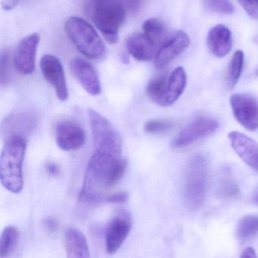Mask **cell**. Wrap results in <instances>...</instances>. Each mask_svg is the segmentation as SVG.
<instances>
[{"label": "cell", "instance_id": "21", "mask_svg": "<svg viewBox=\"0 0 258 258\" xmlns=\"http://www.w3.org/2000/svg\"><path fill=\"white\" fill-rule=\"evenodd\" d=\"M19 231L13 226H9L3 230L0 238V258H8L18 245Z\"/></svg>", "mask_w": 258, "mask_h": 258}, {"label": "cell", "instance_id": "16", "mask_svg": "<svg viewBox=\"0 0 258 258\" xmlns=\"http://www.w3.org/2000/svg\"><path fill=\"white\" fill-rule=\"evenodd\" d=\"M127 48L132 57L139 61L156 58L159 47L144 33H135L127 40Z\"/></svg>", "mask_w": 258, "mask_h": 258}, {"label": "cell", "instance_id": "9", "mask_svg": "<svg viewBox=\"0 0 258 258\" xmlns=\"http://www.w3.org/2000/svg\"><path fill=\"white\" fill-rule=\"evenodd\" d=\"M219 127L218 121L212 118L201 117L185 127L171 143L174 148H183L204 137L212 135Z\"/></svg>", "mask_w": 258, "mask_h": 258}, {"label": "cell", "instance_id": "24", "mask_svg": "<svg viewBox=\"0 0 258 258\" xmlns=\"http://www.w3.org/2000/svg\"><path fill=\"white\" fill-rule=\"evenodd\" d=\"M244 65V53L241 50H238L233 54L229 67L228 86L230 89H233L237 84L242 74Z\"/></svg>", "mask_w": 258, "mask_h": 258}, {"label": "cell", "instance_id": "29", "mask_svg": "<svg viewBox=\"0 0 258 258\" xmlns=\"http://www.w3.org/2000/svg\"><path fill=\"white\" fill-rule=\"evenodd\" d=\"M221 194L223 197H225V198H236L239 195V188L233 182L227 180L223 183L222 186H221Z\"/></svg>", "mask_w": 258, "mask_h": 258}, {"label": "cell", "instance_id": "11", "mask_svg": "<svg viewBox=\"0 0 258 258\" xmlns=\"http://www.w3.org/2000/svg\"><path fill=\"white\" fill-rule=\"evenodd\" d=\"M40 69L44 78L56 91L58 98L62 101L68 100L66 79L59 59L51 54H45L40 59Z\"/></svg>", "mask_w": 258, "mask_h": 258}, {"label": "cell", "instance_id": "31", "mask_svg": "<svg viewBox=\"0 0 258 258\" xmlns=\"http://www.w3.org/2000/svg\"><path fill=\"white\" fill-rule=\"evenodd\" d=\"M128 200V194L126 192H118L107 195L106 199V203L113 204H121L125 203Z\"/></svg>", "mask_w": 258, "mask_h": 258}, {"label": "cell", "instance_id": "15", "mask_svg": "<svg viewBox=\"0 0 258 258\" xmlns=\"http://www.w3.org/2000/svg\"><path fill=\"white\" fill-rule=\"evenodd\" d=\"M189 43L190 39L185 32H177L159 48L154 58L156 67L163 68L168 65L184 51L189 46Z\"/></svg>", "mask_w": 258, "mask_h": 258}, {"label": "cell", "instance_id": "36", "mask_svg": "<svg viewBox=\"0 0 258 258\" xmlns=\"http://www.w3.org/2000/svg\"><path fill=\"white\" fill-rule=\"evenodd\" d=\"M240 258H257V257L255 251L251 247H248L242 251Z\"/></svg>", "mask_w": 258, "mask_h": 258}, {"label": "cell", "instance_id": "33", "mask_svg": "<svg viewBox=\"0 0 258 258\" xmlns=\"http://www.w3.org/2000/svg\"><path fill=\"white\" fill-rule=\"evenodd\" d=\"M43 227L48 233H54L58 228L57 223L53 218H45L43 221Z\"/></svg>", "mask_w": 258, "mask_h": 258}, {"label": "cell", "instance_id": "12", "mask_svg": "<svg viewBox=\"0 0 258 258\" xmlns=\"http://www.w3.org/2000/svg\"><path fill=\"white\" fill-rule=\"evenodd\" d=\"M71 69L82 87L92 96L101 92L99 77L94 67L81 57H74L71 63Z\"/></svg>", "mask_w": 258, "mask_h": 258}, {"label": "cell", "instance_id": "14", "mask_svg": "<svg viewBox=\"0 0 258 258\" xmlns=\"http://www.w3.org/2000/svg\"><path fill=\"white\" fill-rule=\"evenodd\" d=\"M228 138L238 156L248 166L258 171V144L255 141L239 132H230Z\"/></svg>", "mask_w": 258, "mask_h": 258}, {"label": "cell", "instance_id": "2", "mask_svg": "<svg viewBox=\"0 0 258 258\" xmlns=\"http://www.w3.org/2000/svg\"><path fill=\"white\" fill-rule=\"evenodd\" d=\"M27 142L25 138L13 136L8 138L0 157V180L9 192L18 194L22 190V165Z\"/></svg>", "mask_w": 258, "mask_h": 258}, {"label": "cell", "instance_id": "7", "mask_svg": "<svg viewBox=\"0 0 258 258\" xmlns=\"http://www.w3.org/2000/svg\"><path fill=\"white\" fill-rule=\"evenodd\" d=\"M132 225L131 215L127 211H121L111 220L106 230L108 254H115L121 248L131 230Z\"/></svg>", "mask_w": 258, "mask_h": 258}, {"label": "cell", "instance_id": "20", "mask_svg": "<svg viewBox=\"0 0 258 258\" xmlns=\"http://www.w3.org/2000/svg\"><path fill=\"white\" fill-rule=\"evenodd\" d=\"M143 33L153 41L159 48L171 37L167 26L162 20L152 18L146 20L142 25Z\"/></svg>", "mask_w": 258, "mask_h": 258}, {"label": "cell", "instance_id": "8", "mask_svg": "<svg viewBox=\"0 0 258 258\" xmlns=\"http://www.w3.org/2000/svg\"><path fill=\"white\" fill-rule=\"evenodd\" d=\"M230 104L236 120L248 131L258 128V102L247 94H235L230 98Z\"/></svg>", "mask_w": 258, "mask_h": 258}, {"label": "cell", "instance_id": "23", "mask_svg": "<svg viewBox=\"0 0 258 258\" xmlns=\"http://www.w3.org/2000/svg\"><path fill=\"white\" fill-rule=\"evenodd\" d=\"M258 233V215L242 218L237 227V236L240 240H247Z\"/></svg>", "mask_w": 258, "mask_h": 258}, {"label": "cell", "instance_id": "6", "mask_svg": "<svg viewBox=\"0 0 258 258\" xmlns=\"http://www.w3.org/2000/svg\"><path fill=\"white\" fill-rule=\"evenodd\" d=\"M95 153L122 157V139L116 128L95 110H88Z\"/></svg>", "mask_w": 258, "mask_h": 258}, {"label": "cell", "instance_id": "28", "mask_svg": "<svg viewBox=\"0 0 258 258\" xmlns=\"http://www.w3.org/2000/svg\"><path fill=\"white\" fill-rule=\"evenodd\" d=\"M9 54L8 51H2L0 60V80L3 86L9 81Z\"/></svg>", "mask_w": 258, "mask_h": 258}, {"label": "cell", "instance_id": "18", "mask_svg": "<svg viewBox=\"0 0 258 258\" xmlns=\"http://www.w3.org/2000/svg\"><path fill=\"white\" fill-rule=\"evenodd\" d=\"M186 74L182 67L176 68L168 79L166 91L158 104L162 107L173 105L179 99L186 86Z\"/></svg>", "mask_w": 258, "mask_h": 258}, {"label": "cell", "instance_id": "22", "mask_svg": "<svg viewBox=\"0 0 258 258\" xmlns=\"http://www.w3.org/2000/svg\"><path fill=\"white\" fill-rule=\"evenodd\" d=\"M6 123L12 124V128H9V132L12 130V134L9 138L13 136L24 137V132H30L35 125V120L33 116L30 115L21 114L15 115L8 119ZM8 139V138H7Z\"/></svg>", "mask_w": 258, "mask_h": 258}, {"label": "cell", "instance_id": "30", "mask_svg": "<svg viewBox=\"0 0 258 258\" xmlns=\"http://www.w3.org/2000/svg\"><path fill=\"white\" fill-rule=\"evenodd\" d=\"M247 14L253 19H258V0H237Z\"/></svg>", "mask_w": 258, "mask_h": 258}, {"label": "cell", "instance_id": "37", "mask_svg": "<svg viewBox=\"0 0 258 258\" xmlns=\"http://www.w3.org/2000/svg\"><path fill=\"white\" fill-rule=\"evenodd\" d=\"M254 203L258 206V189L254 197Z\"/></svg>", "mask_w": 258, "mask_h": 258}, {"label": "cell", "instance_id": "25", "mask_svg": "<svg viewBox=\"0 0 258 258\" xmlns=\"http://www.w3.org/2000/svg\"><path fill=\"white\" fill-rule=\"evenodd\" d=\"M168 79L169 78H168L166 76H159V77L152 79L147 86V95L157 104L162 99L165 91H166Z\"/></svg>", "mask_w": 258, "mask_h": 258}, {"label": "cell", "instance_id": "35", "mask_svg": "<svg viewBox=\"0 0 258 258\" xmlns=\"http://www.w3.org/2000/svg\"><path fill=\"white\" fill-rule=\"evenodd\" d=\"M20 0H3L2 2L3 9L6 11H10L16 7Z\"/></svg>", "mask_w": 258, "mask_h": 258}, {"label": "cell", "instance_id": "3", "mask_svg": "<svg viewBox=\"0 0 258 258\" xmlns=\"http://www.w3.org/2000/svg\"><path fill=\"white\" fill-rule=\"evenodd\" d=\"M126 12L122 0H91L92 21L109 43L118 42Z\"/></svg>", "mask_w": 258, "mask_h": 258}, {"label": "cell", "instance_id": "17", "mask_svg": "<svg viewBox=\"0 0 258 258\" xmlns=\"http://www.w3.org/2000/svg\"><path fill=\"white\" fill-rule=\"evenodd\" d=\"M207 45L211 52L218 57H224L231 51L233 39L230 30L223 24H218L209 30Z\"/></svg>", "mask_w": 258, "mask_h": 258}, {"label": "cell", "instance_id": "27", "mask_svg": "<svg viewBox=\"0 0 258 258\" xmlns=\"http://www.w3.org/2000/svg\"><path fill=\"white\" fill-rule=\"evenodd\" d=\"M174 126V123L171 121L162 120V119H153L145 124V132L149 134L163 133L171 130Z\"/></svg>", "mask_w": 258, "mask_h": 258}, {"label": "cell", "instance_id": "34", "mask_svg": "<svg viewBox=\"0 0 258 258\" xmlns=\"http://www.w3.org/2000/svg\"><path fill=\"white\" fill-rule=\"evenodd\" d=\"M46 171L49 175L53 177H57L60 174V168L59 165H56L54 162H48L46 165Z\"/></svg>", "mask_w": 258, "mask_h": 258}, {"label": "cell", "instance_id": "4", "mask_svg": "<svg viewBox=\"0 0 258 258\" xmlns=\"http://www.w3.org/2000/svg\"><path fill=\"white\" fill-rule=\"evenodd\" d=\"M65 32L77 49L89 59L101 58L106 47L95 29L83 18L71 16L65 23Z\"/></svg>", "mask_w": 258, "mask_h": 258}, {"label": "cell", "instance_id": "19", "mask_svg": "<svg viewBox=\"0 0 258 258\" xmlns=\"http://www.w3.org/2000/svg\"><path fill=\"white\" fill-rule=\"evenodd\" d=\"M64 240L67 258H90L86 236L78 229H67Z\"/></svg>", "mask_w": 258, "mask_h": 258}, {"label": "cell", "instance_id": "1", "mask_svg": "<svg viewBox=\"0 0 258 258\" xmlns=\"http://www.w3.org/2000/svg\"><path fill=\"white\" fill-rule=\"evenodd\" d=\"M126 168L127 162L122 157L94 153L85 173L79 195L80 203L98 204L106 202L107 195L105 192L122 178Z\"/></svg>", "mask_w": 258, "mask_h": 258}, {"label": "cell", "instance_id": "26", "mask_svg": "<svg viewBox=\"0 0 258 258\" xmlns=\"http://www.w3.org/2000/svg\"><path fill=\"white\" fill-rule=\"evenodd\" d=\"M204 5L210 10L224 15H231L234 12L235 8L230 0H203Z\"/></svg>", "mask_w": 258, "mask_h": 258}, {"label": "cell", "instance_id": "13", "mask_svg": "<svg viewBox=\"0 0 258 258\" xmlns=\"http://www.w3.org/2000/svg\"><path fill=\"white\" fill-rule=\"evenodd\" d=\"M84 131L75 122L62 121L56 125L57 145L64 151H74L83 147L85 143Z\"/></svg>", "mask_w": 258, "mask_h": 258}, {"label": "cell", "instance_id": "10", "mask_svg": "<svg viewBox=\"0 0 258 258\" xmlns=\"http://www.w3.org/2000/svg\"><path fill=\"white\" fill-rule=\"evenodd\" d=\"M39 39L38 33H32L23 38L18 44L13 56L14 67L18 74L30 75L34 71Z\"/></svg>", "mask_w": 258, "mask_h": 258}, {"label": "cell", "instance_id": "32", "mask_svg": "<svg viewBox=\"0 0 258 258\" xmlns=\"http://www.w3.org/2000/svg\"><path fill=\"white\" fill-rule=\"evenodd\" d=\"M144 0H124L126 9L131 14L137 13L143 3Z\"/></svg>", "mask_w": 258, "mask_h": 258}, {"label": "cell", "instance_id": "5", "mask_svg": "<svg viewBox=\"0 0 258 258\" xmlns=\"http://www.w3.org/2000/svg\"><path fill=\"white\" fill-rule=\"evenodd\" d=\"M208 165L201 154H195L189 159L186 166L184 197L186 206L191 210L201 207L207 189Z\"/></svg>", "mask_w": 258, "mask_h": 258}]
</instances>
